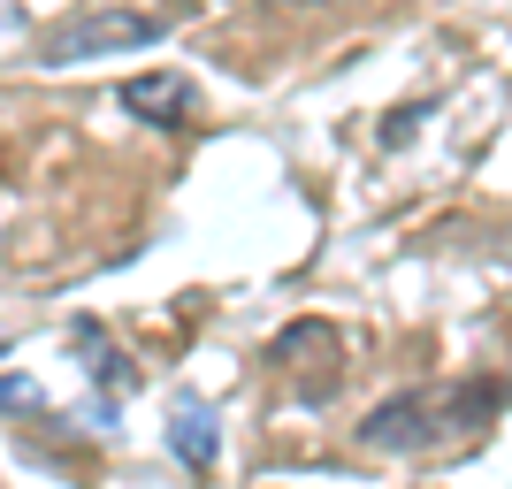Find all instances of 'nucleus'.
Wrapping results in <instances>:
<instances>
[{
	"mask_svg": "<svg viewBox=\"0 0 512 489\" xmlns=\"http://www.w3.org/2000/svg\"><path fill=\"white\" fill-rule=\"evenodd\" d=\"M505 390L497 383H474V390H406V398L375 405L360 421V444L367 451H421V444H451V436H474V428L497 413Z\"/></svg>",
	"mask_w": 512,
	"mask_h": 489,
	"instance_id": "obj_1",
	"label": "nucleus"
},
{
	"mask_svg": "<svg viewBox=\"0 0 512 489\" xmlns=\"http://www.w3.org/2000/svg\"><path fill=\"white\" fill-rule=\"evenodd\" d=\"M169 31V16H138V8H92V16H69L39 39V69H77L92 54H130V46H153Z\"/></svg>",
	"mask_w": 512,
	"mask_h": 489,
	"instance_id": "obj_2",
	"label": "nucleus"
},
{
	"mask_svg": "<svg viewBox=\"0 0 512 489\" xmlns=\"http://www.w3.org/2000/svg\"><path fill=\"white\" fill-rule=\"evenodd\" d=\"M169 451L192 474H207L214 459H222V421H214V405L199 398V390H176L169 398Z\"/></svg>",
	"mask_w": 512,
	"mask_h": 489,
	"instance_id": "obj_3",
	"label": "nucleus"
},
{
	"mask_svg": "<svg viewBox=\"0 0 512 489\" xmlns=\"http://www.w3.org/2000/svg\"><path fill=\"white\" fill-rule=\"evenodd\" d=\"M123 107H130V115H146L153 130H176L184 115H192V85H184L176 69H161V77H130Z\"/></svg>",
	"mask_w": 512,
	"mask_h": 489,
	"instance_id": "obj_4",
	"label": "nucleus"
},
{
	"mask_svg": "<svg viewBox=\"0 0 512 489\" xmlns=\"http://www.w3.org/2000/svg\"><path fill=\"white\" fill-rule=\"evenodd\" d=\"M77 352H85V360L100 367V375H92V383L107 390V398H100V421H115V405H123L130 390H138V367H130L123 352L107 344V329H100V321H77Z\"/></svg>",
	"mask_w": 512,
	"mask_h": 489,
	"instance_id": "obj_5",
	"label": "nucleus"
},
{
	"mask_svg": "<svg viewBox=\"0 0 512 489\" xmlns=\"http://www.w3.org/2000/svg\"><path fill=\"white\" fill-rule=\"evenodd\" d=\"M23 405H39V383L31 375H0V413H23Z\"/></svg>",
	"mask_w": 512,
	"mask_h": 489,
	"instance_id": "obj_6",
	"label": "nucleus"
},
{
	"mask_svg": "<svg viewBox=\"0 0 512 489\" xmlns=\"http://www.w3.org/2000/svg\"><path fill=\"white\" fill-rule=\"evenodd\" d=\"M0 352H8V329H0Z\"/></svg>",
	"mask_w": 512,
	"mask_h": 489,
	"instance_id": "obj_7",
	"label": "nucleus"
}]
</instances>
